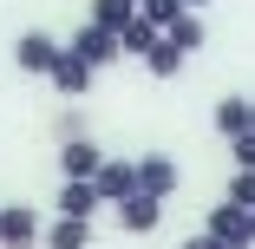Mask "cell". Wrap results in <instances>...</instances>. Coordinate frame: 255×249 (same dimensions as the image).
I'll use <instances>...</instances> for the list:
<instances>
[{"label": "cell", "mask_w": 255, "mask_h": 249, "mask_svg": "<svg viewBox=\"0 0 255 249\" xmlns=\"http://www.w3.org/2000/svg\"><path fill=\"white\" fill-rule=\"evenodd\" d=\"M203 230H210V236H216L223 249H255V217H249L242 204H229V197H223V204H210Z\"/></svg>", "instance_id": "6da1fadb"}, {"label": "cell", "mask_w": 255, "mask_h": 249, "mask_svg": "<svg viewBox=\"0 0 255 249\" xmlns=\"http://www.w3.org/2000/svg\"><path fill=\"white\" fill-rule=\"evenodd\" d=\"M66 46H72V53H79V59H85L92 72H105L112 59H125V46H118V33H105L98 20H85V26H79V33L66 39Z\"/></svg>", "instance_id": "7a4b0ae2"}, {"label": "cell", "mask_w": 255, "mask_h": 249, "mask_svg": "<svg viewBox=\"0 0 255 249\" xmlns=\"http://www.w3.org/2000/svg\"><path fill=\"white\" fill-rule=\"evenodd\" d=\"M53 59H59V39H53V33L26 26V33L13 39V66H20L26 79H46V72H53Z\"/></svg>", "instance_id": "3957f363"}, {"label": "cell", "mask_w": 255, "mask_h": 249, "mask_svg": "<svg viewBox=\"0 0 255 249\" xmlns=\"http://www.w3.org/2000/svg\"><path fill=\"white\" fill-rule=\"evenodd\" d=\"M112 210H118V230H125V236H150V230L164 223V197H144V190H131L125 204H112Z\"/></svg>", "instance_id": "277c9868"}, {"label": "cell", "mask_w": 255, "mask_h": 249, "mask_svg": "<svg viewBox=\"0 0 255 249\" xmlns=\"http://www.w3.org/2000/svg\"><path fill=\"white\" fill-rule=\"evenodd\" d=\"M92 79H98V72H92V66L72 53V46L59 39V59H53V72H46V85H53V92H66V98H79V92H92Z\"/></svg>", "instance_id": "5b68a950"}, {"label": "cell", "mask_w": 255, "mask_h": 249, "mask_svg": "<svg viewBox=\"0 0 255 249\" xmlns=\"http://www.w3.org/2000/svg\"><path fill=\"white\" fill-rule=\"evenodd\" d=\"M92 184H98V197H105V204H125V197L137 190V158H105Z\"/></svg>", "instance_id": "8992f818"}, {"label": "cell", "mask_w": 255, "mask_h": 249, "mask_svg": "<svg viewBox=\"0 0 255 249\" xmlns=\"http://www.w3.org/2000/svg\"><path fill=\"white\" fill-rule=\"evenodd\" d=\"M137 190L144 197H177V158H164V151H150V158H137Z\"/></svg>", "instance_id": "52a82bcc"}, {"label": "cell", "mask_w": 255, "mask_h": 249, "mask_svg": "<svg viewBox=\"0 0 255 249\" xmlns=\"http://www.w3.org/2000/svg\"><path fill=\"white\" fill-rule=\"evenodd\" d=\"M0 249H39V217L26 204H7V210H0Z\"/></svg>", "instance_id": "ba28073f"}, {"label": "cell", "mask_w": 255, "mask_h": 249, "mask_svg": "<svg viewBox=\"0 0 255 249\" xmlns=\"http://www.w3.org/2000/svg\"><path fill=\"white\" fill-rule=\"evenodd\" d=\"M98 164H105V151L92 138H66L59 144V177H98Z\"/></svg>", "instance_id": "9c48e42d"}, {"label": "cell", "mask_w": 255, "mask_h": 249, "mask_svg": "<svg viewBox=\"0 0 255 249\" xmlns=\"http://www.w3.org/2000/svg\"><path fill=\"white\" fill-rule=\"evenodd\" d=\"M210 125L236 144V138H249V92H223L216 98V112H210Z\"/></svg>", "instance_id": "30bf717a"}, {"label": "cell", "mask_w": 255, "mask_h": 249, "mask_svg": "<svg viewBox=\"0 0 255 249\" xmlns=\"http://www.w3.org/2000/svg\"><path fill=\"white\" fill-rule=\"evenodd\" d=\"M53 204H59V217H92L98 204H105V197H98V184H92V177H66Z\"/></svg>", "instance_id": "8fae6325"}, {"label": "cell", "mask_w": 255, "mask_h": 249, "mask_svg": "<svg viewBox=\"0 0 255 249\" xmlns=\"http://www.w3.org/2000/svg\"><path fill=\"white\" fill-rule=\"evenodd\" d=\"M92 243V217H59L53 230H39V249H85Z\"/></svg>", "instance_id": "7c38bea8"}, {"label": "cell", "mask_w": 255, "mask_h": 249, "mask_svg": "<svg viewBox=\"0 0 255 249\" xmlns=\"http://www.w3.org/2000/svg\"><path fill=\"white\" fill-rule=\"evenodd\" d=\"M183 59H190L183 46L157 33V46H150V53H144V72H150V79H177V72H183Z\"/></svg>", "instance_id": "4fadbf2b"}, {"label": "cell", "mask_w": 255, "mask_h": 249, "mask_svg": "<svg viewBox=\"0 0 255 249\" xmlns=\"http://www.w3.org/2000/svg\"><path fill=\"white\" fill-rule=\"evenodd\" d=\"M92 20L105 26V33H125L137 20V0H92Z\"/></svg>", "instance_id": "5bb4252c"}, {"label": "cell", "mask_w": 255, "mask_h": 249, "mask_svg": "<svg viewBox=\"0 0 255 249\" xmlns=\"http://www.w3.org/2000/svg\"><path fill=\"white\" fill-rule=\"evenodd\" d=\"M164 39H177L183 53H196V46H203V20H196V7H183V13L164 26Z\"/></svg>", "instance_id": "9a60e30c"}, {"label": "cell", "mask_w": 255, "mask_h": 249, "mask_svg": "<svg viewBox=\"0 0 255 249\" xmlns=\"http://www.w3.org/2000/svg\"><path fill=\"white\" fill-rule=\"evenodd\" d=\"M118 46H125V53H131V59H144V53H150V46H157V26H150V20L137 13V20H131V26L118 33Z\"/></svg>", "instance_id": "2e32d148"}, {"label": "cell", "mask_w": 255, "mask_h": 249, "mask_svg": "<svg viewBox=\"0 0 255 249\" xmlns=\"http://www.w3.org/2000/svg\"><path fill=\"white\" fill-rule=\"evenodd\" d=\"M223 197H229V204H242V210H255V164H236Z\"/></svg>", "instance_id": "e0dca14e"}, {"label": "cell", "mask_w": 255, "mask_h": 249, "mask_svg": "<svg viewBox=\"0 0 255 249\" xmlns=\"http://www.w3.org/2000/svg\"><path fill=\"white\" fill-rule=\"evenodd\" d=\"M137 13H144L150 26H157V33H164V26H170V20L183 13V0H137Z\"/></svg>", "instance_id": "ac0fdd59"}, {"label": "cell", "mask_w": 255, "mask_h": 249, "mask_svg": "<svg viewBox=\"0 0 255 249\" xmlns=\"http://www.w3.org/2000/svg\"><path fill=\"white\" fill-rule=\"evenodd\" d=\"M229 151H236V164H255V138H236Z\"/></svg>", "instance_id": "d6986e66"}, {"label": "cell", "mask_w": 255, "mask_h": 249, "mask_svg": "<svg viewBox=\"0 0 255 249\" xmlns=\"http://www.w3.org/2000/svg\"><path fill=\"white\" fill-rule=\"evenodd\" d=\"M177 249H223V243H216L210 230H203V236H190V243H177Z\"/></svg>", "instance_id": "ffe728a7"}, {"label": "cell", "mask_w": 255, "mask_h": 249, "mask_svg": "<svg viewBox=\"0 0 255 249\" xmlns=\"http://www.w3.org/2000/svg\"><path fill=\"white\" fill-rule=\"evenodd\" d=\"M249 138H255V98H249Z\"/></svg>", "instance_id": "44dd1931"}, {"label": "cell", "mask_w": 255, "mask_h": 249, "mask_svg": "<svg viewBox=\"0 0 255 249\" xmlns=\"http://www.w3.org/2000/svg\"><path fill=\"white\" fill-rule=\"evenodd\" d=\"M183 7H210V0H183Z\"/></svg>", "instance_id": "7402d4cb"}, {"label": "cell", "mask_w": 255, "mask_h": 249, "mask_svg": "<svg viewBox=\"0 0 255 249\" xmlns=\"http://www.w3.org/2000/svg\"><path fill=\"white\" fill-rule=\"evenodd\" d=\"M249 217H255V210H249Z\"/></svg>", "instance_id": "603a6c76"}]
</instances>
